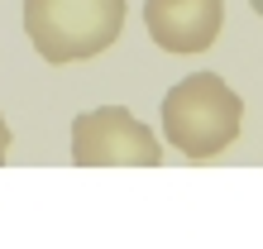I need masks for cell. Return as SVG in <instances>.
<instances>
[{"mask_svg": "<svg viewBox=\"0 0 263 249\" xmlns=\"http://www.w3.org/2000/svg\"><path fill=\"white\" fill-rule=\"evenodd\" d=\"M244 101L215 72H192L163 96V139L187 158H215L239 139Z\"/></svg>", "mask_w": 263, "mask_h": 249, "instance_id": "obj_1", "label": "cell"}, {"mask_svg": "<svg viewBox=\"0 0 263 249\" xmlns=\"http://www.w3.org/2000/svg\"><path fill=\"white\" fill-rule=\"evenodd\" d=\"M129 0H24V34L53 67L86 62L125 34Z\"/></svg>", "mask_w": 263, "mask_h": 249, "instance_id": "obj_2", "label": "cell"}, {"mask_svg": "<svg viewBox=\"0 0 263 249\" xmlns=\"http://www.w3.org/2000/svg\"><path fill=\"white\" fill-rule=\"evenodd\" d=\"M72 163L77 168H158L163 139L125 105H96L72 120Z\"/></svg>", "mask_w": 263, "mask_h": 249, "instance_id": "obj_3", "label": "cell"}, {"mask_svg": "<svg viewBox=\"0 0 263 249\" xmlns=\"http://www.w3.org/2000/svg\"><path fill=\"white\" fill-rule=\"evenodd\" d=\"M225 0H144V24L148 39L173 58L206 53L220 39Z\"/></svg>", "mask_w": 263, "mask_h": 249, "instance_id": "obj_4", "label": "cell"}, {"mask_svg": "<svg viewBox=\"0 0 263 249\" xmlns=\"http://www.w3.org/2000/svg\"><path fill=\"white\" fill-rule=\"evenodd\" d=\"M5 158H10V124L0 115V168H5Z\"/></svg>", "mask_w": 263, "mask_h": 249, "instance_id": "obj_5", "label": "cell"}, {"mask_svg": "<svg viewBox=\"0 0 263 249\" xmlns=\"http://www.w3.org/2000/svg\"><path fill=\"white\" fill-rule=\"evenodd\" d=\"M249 5H254V14H263V0H249Z\"/></svg>", "mask_w": 263, "mask_h": 249, "instance_id": "obj_6", "label": "cell"}]
</instances>
